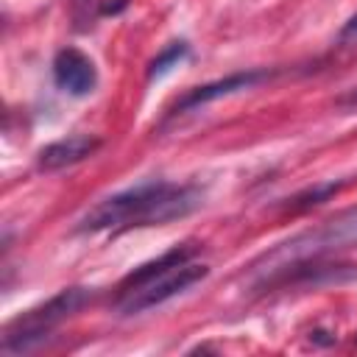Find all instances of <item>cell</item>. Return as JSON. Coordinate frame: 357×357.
Masks as SVG:
<instances>
[{
  "instance_id": "6da1fadb",
  "label": "cell",
  "mask_w": 357,
  "mask_h": 357,
  "mask_svg": "<svg viewBox=\"0 0 357 357\" xmlns=\"http://www.w3.org/2000/svg\"><path fill=\"white\" fill-rule=\"evenodd\" d=\"M201 204V190L190 184L170 181H148L128 187L117 195L100 201L84 220L81 231H114L131 226H159L176 218L190 215Z\"/></svg>"
},
{
  "instance_id": "7a4b0ae2",
  "label": "cell",
  "mask_w": 357,
  "mask_h": 357,
  "mask_svg": "<svg viewBox=\"0 0 357 357\" xmlns=\"http://www.w3.org/2000/svg\"><path fill=\"white\" fill-rule=\"evenodd\" d=\"M206 273L209 268L195 262L190 248H173L123 279L117 290V310L123 315H137L142 310H151L173 298L176 293L192 287Z\"/></svg>"
},
{
  "instance_id": "3957f363",
  "label": "cell",
  "mask_w": 357,
  "mask_h": 357,
  "mask_svg": "<svg viewBox=\"0 0 357 357\" xmlns=\"http://www.w3.org/2000/svg\"><path fill=\"white\" fill-rule=\"evenodd\" d=\"M92 298V290L86 287H67L61 293H56L53 298H47L45 304L28 310L25 315H20L3 335V351H28L33 346H39L64 318H70L75 310H81L86 301Z\"/></svg>"
},
{
  "instance_id": "277c9868",
  "label": "cell",
  "mask_w": 357,
  "mask_h": 357,
  "mask_svg": "<svg viewBox=\"0 0 357 357\" xmlns=\"http://www.w3.org/2000/svg\"><path fill=\"white\" fill-rule=\"evenodd\" d=\"M346 245H357V206L326 220L321 229H312L307 234L293 237L290 243H284L282 248H276L271 257H265V268L268 265H287V259H307V257H318L326 251H337Z\"/></svg>"
},
{
  "instance_id": "5b68a950",
  "label": "cell",
  "mask_w": 357,
  "mask_h": 357,
  "mask_svg": "<svg viewBox=\"0 0 357 357\" xmlns=\"http://www.w3.org/2000/svg\"><path fill=\"white\" fill-rule=\"evenodd\" d=\"M53 78L56 86L67 95H89L98 84V73L89 56L75 47H64L53 59Z\"/></svg>"
},
{
  "instance_id": "8992f818",
  "label": "cell",
  "mask_w": 357,
  "mask_h": 357,
  "mask_svg": "<svg viewBox=\"0 0 357 357\" xmlns=\"http://www.w3.org/2000/svg\"><path fill=\"white\" fill-rule=\"evenodd\" d=\"M98 148H100V139H95L89 134H73L67 139H59V142H50L47 148H42L39 151V167L42 170H61V167H70V165L92 156Z\"/></svg>"
},
{
  "instance_id": "52a82bcc",
  "label": "cell",
  "mask_w": 357,
  "mask_h": 357,
  "mask_svg": "<svg viewBox=\"0 0 357 357\" xmlns=\"http://www.w3.org/2000/svg\"><path fill=\"white\" fill-rule=\"evenodd\" d=\"M265 73L259 70H251V73H237V75H229L223 81H215V84H206V86H198L192 89L190 95H184L178 103H176V112H187V109H195V106H204L209 100H218L223 95H231V92H240V89H248L254 86L257 81H262Z\"/></svg>"
},
{
  "instance_id": "ba28073f",
  "label": "cell",
  "mask_w": 357,
  "mask_h": 357,
  "mask_svg": "<svg viewBox=\"0 0 357 357\" xmlns=\"http://www.w3.org/2000/svg\"><path fill=\"white\" fill-rule=\"evenodd\" d=\"M184 56H187V45H184V42H178V45H170L165 53H159V56L151 61L148 78H159V75H165V73H167L173 64H178Z\"/></svg>"
},
{
  "instance_id": "9c48e42d",
  "label": "cell",
  "mask_w": 357,
  "mask_h": 357,
  "mask_svg": "<svg viewBox=\"0 0 357 357\" xmlns=\"http://www.w3.org/2000/svg\"><path fill=\"white\" fill-rule=\"evenodd\" d=\"M343 39H357V14L346 22V28H343V33H340Z\"/></svg>"
}]
</instances>
